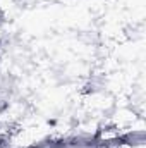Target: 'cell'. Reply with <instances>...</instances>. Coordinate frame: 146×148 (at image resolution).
<instances>
[{"label": "cell", "mask_w": 146, "mask_h": 148, "mask_svg": "<svg viewBox=\"0 0 146 148\" xmlns=\"http://www.w3.org/2000/svg\"><path fill=\"white\" fill-rule=\"evenodd\" d=\"M119 148H120V147H119Z\"/></svg>", "instance_id": "12"}, {"label": "cell", "mask_w": 146, "mask_h": 148, "mask_svg": "<svg viewBox=\"0 0 146 148\" xmlns=\"http://www.w3.org/2000/svg\"><path fill=\"white\" fill-rule=\"evenodd\" d=\"M143 33H145V28L141 23H131L124 28V36L127 40H132V41H138L143 38Z\"/></svg>", "instance_id": "6"}, {"label": "cell", "mask_w": 146, "mask_h": 148, "mask_svg": "<svg viewBox=\"0 0 146 148\" xmlns=\"http://www.w3.org/2000/svg\"><path fill=\"white\" fill-rule=\"evenodd\" d=\"M0 148H14V136L9 131H0Z\"/></svg>", "instance_id": "7"}, {"label": "cell", "mask_w": 146, "mask_h": 148, "mask_svg": "<svg viewBox=\"0 0 146 148\" xmlns=\"http://www.w3.org/2000/svg\"><path fill=\"white\" fill-rule=\"evenodd\" d=\"M17 84H19V79L17 76L9 71H0V97H7L10 98L16 91H17Z\"/></svg>", "instance_id": "4"}, {"label": "cell", "mask_w": 146, "mask_h": 148, "mask_svg": "<svg viewBox=\"0 0 146 148\" xmlns=\"http://www.w3.org/2000/svg\"><path fill=\"white\" fill-rule=\"evenodd\" d=\"M12 2H14V5H17L19 9H26V7L31 5L33 0H12Z\"/></svg>", "instance_id": "8"}, {"label": "cell", "mask_w": 146, "mask_h": 148, "mask_svg": "<svg viewBox=\"0 0 146 148\" xmlns=\"http://www.w3.org/2000/svg\"><path fill=\"white\" fill-rule=\"evenodd\" d=\"M108 88V79L105 77V74L102 73H91L83 83L81 91L86 97H95V95H102L105 93Z\"/></svg>", "instance_id": "3"}, {"label": "cell", "mask_w": 146, "mask_h": 148, "mask_svg": "<svg viewBox=\"0 0 146 148\" xmlns=\"http://www.w3.org/2000/svg\"><path fill=\"white\" fill-rule=\"evenodd\" d=\"M113 138L120 148H143L146 143V133L143 127H129L124 131H117Z\"/></svg>", "instance_id": "2"}, {"label": "cell", "mask_w": 146, "mask_h": 148, "mask_svg": "<svg viewBox=\"0 0 146 148\" xmlns=\"http://www.w3.org/2000/svg\"><path fill=\"white\" fill-rule=\"evenodd\" d=\"M3 24H5V12H3V9L0 5V26H3Z\"/></svg>", "instance_id": "9"}, {"label": "cell", "mask_w": 146, "mask_h": 148, "mask_svg": "<svg viewBox=\"0 0 146 148\" xmlns=\"http://www.w3.org/2000/svg\"><path fill=\"white\" fill-rule=\"evenodd\" d=\"M26 148H69L67 136H45L29 143Z\"/></svg>", "instance_id": "5"}, {"label": "cell", "mask_w": 146, "mask_h": 148, "mask_svg": "<svg viewBox=\"0 0 146 148\" xmlns=\"http://www.w3.org/2000/svg\"><path fill=\"white\" fill-rule=\"evenodd\" d=\"M14 148H26V147H14Z\"/></svg>", "instance_id": "11"}, {"label": "cell", "mask_w": 146, "mask_h": 148, "mask_svg": "<svg viewBox=\"0 0 146 148\" xmlns=\"http://www.w3.org/2000/svg\"><path fill=\"white\" fill-rule=\"evenodd\" d=\"M67 136L69 148H100V141L103 134L95 129V131H74Z\"/></svg>", "instance_id": "1"}, {"label": "cell", "mask_w": 146, "mask_h": 148, "mask_svg": "<svg viewBox=\"0 0 146 148\" xmlns=\"http://www.w3.org/2000/svg\"><path fill=\"white\" fill-rule=\"evenodd\" d=\"M0 66H2V52H0Z\"/></svg>", "instance_id": "10"}]
</instances>
